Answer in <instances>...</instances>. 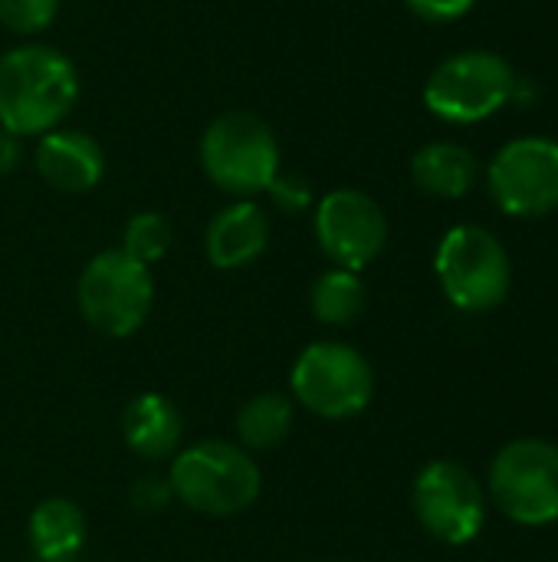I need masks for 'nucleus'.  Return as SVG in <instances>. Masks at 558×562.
Segmentation results:
<instances>
[{"label":"nucleus","instance_id":"f257e3e1","mask_svg":"<svg viewBox=\"0 0 558 562\" xmlns=\"http://www.w3.org/2000/svg\"><path fill=\"white\" fill-rule=\"evenodd\" d=\"M79 99L76 63L46 43H23L0 56V128L20 138L62 125Z\"/></svg>","mask_w":558,"mask_h":562},{"label":"nucleus","instance_id":"f03ea898","mask_svg":"<svg viewBox=\"0 0 558 562\" xmlns=\"http://www.w3.org/2000/svg\"><path fill=\"white\" fill-rule=\"evenodd\" d=\"M168 484L174 501L204 517H234L257 504L263 471L234 441H194L171 458Z\"/></svg>","mask_w":558,"mask_h":562},{"label":"nucleus","instance_id":"7ed1b4c3","mask_svg":"<svg viewBox=\"0 0 558 562\" xmlns=\"http://www.w3.org/2000/svg\"><path fill=\"white\" fill-rule=\"evenodd\" d=\"M201 168L234 198L266 194L280 175V142L253 112H224L201 135Z\"/></svg>","mask_w":558,"mask_h":562},{"label":"nucleus","instance_id":"20e7f679","mask_svg":"<svg viewBox=\"0 0 558 562\" xmlns=\"http://www.w3.org/2000/svg\"><path fill=\"white\" fill-rule=\"evenodd\" d=\"M293 402L326 422L362 415L375 398V369L349 342H309L289 372Z\"/></svg>","mask_w":558,"mask_h":562},{"label":"nucleus","instance_id":"39448f33","mask_svg":"<svg viewBox=\"0 0 558 562\" xmlns=\"http://www.w3.org/2000/svg\"><path fill=\"white\" fill-rule=\"evenodd\" d=\"M76 300L82 319L95 333L109 339L135 336L155 306L151 267L132 260L118 247H109L82 267L76 283Z\"/></svg>","mask_w":558,"mask_h":562},{"label":"nucleus","instance_id":"423d86ee","mask_svg":"<svg viewBox=\"0 0 558 562\" xmlns=\"http://www.w3.org/2000/svg\"><path fill=\"white\" fill-rule=\"evenodd\" d=\"M434 270L444 296L464 313L497 310L513 286L506 247L477 224H460L444 234L437 244Z\"/></svg>","mask_w":558,"mask_h":562},{"label":"nucleus","instance_id":"0eeeda50","mask_svg":"<svg viewBox=\"0 0 558 562\" xmlns=\"http://www.w3.org/2000/svg\"><path fill=\"white\" fill-rule=\"evenodd\" d=\"M513 66L490 49L447 56L424 82V105L454 125H470L497 115L516 95Z\"/></svg>","mask_w":558,"mask_h":562},{"label":"nucleus","instance_id":"6e6552de","mask_svg":"<svg viewBox=\"0 0 558 562\" xmlns=\"http://www.w3.org/2000/svg\"><path fill=\"white\" fill-rule=\"evenodd\" d=\"M490 497L516 524L558 520V448L539 438L510 441L490 468Z\"/></svg>","mask_w":558,"mask_h":562},{"label":"nucleus","instance_id":"1a4fd4ad","mask_svg":"<svg viewBox=\"0 0 558 562\" xmlns=\"http://www.w3.org/2000/svg\"><path fill=\"white\" fill-rule=\"evenodd\" d=\"M421 527L451 547H464L480 537L487 524V491L457 461H431L411 494Z\"/></svg>","mask_w":558,"mask_h":562},{"label":"nucleus","instance_id":"9d476101","mask_svg":"<svg viewBox=\"0 0 558 562\" xmlns=\"http://www.w3.org/2000/svg\"><path fill=\"white\" fill-rule=\"evenodd\" d=\"M487 184L500 211L513 217H543L558 207V142L526 135L506 142L490 168Z\"/></svg>","mask_w":558,"mask_h":562},{"label":"nucleus","instance_id":"9b49d317","mask_svg":"<svg viewBox=\"0 0 558 562\" xmlns=\"http://www.w3.org/2000/svg\"><path fill=\"white\" fill-rule=\"evenodd\" d=\"M316 240L322 254L342 270H365L388 244V217L378 201L355 188L329 191L316 207Z\"/></svg>","mask_w":558,"mask_h":562},{"label":"nucleus","instance_id":"f8f14e48","mask_svg":"<svg viewBox=\"0 0 558 562\" xmlns=\"http://www.w3.org/2000/svg\"><path fill=\"white\" fill-rule=\"evenodd\" d=\"M33 165L49 188L62 194H86L105 175V151L82 128H53L39 135Z\"/></svg>","mask_w":558,"mask_h":562},{"label":"nucleus","instance_id":"ddd939ff","mask_svg":"<svg viewBox=\"0 0 558 562\" xmlns=\"http://www.w3.org/2000/svg\"><path fill=\"white\" fill-rule=\"evenodd\" d=\"M270 247V217L253 198H237L220 207L204 231V254L217 270L257 263Z\"/></svg>","mask_w":558,"mask_h":562},{"label":"nucleus","instance_id":"4468645a","mask_svg":"<svg viewBox=\"0 0 558 562\" xmlns=\"http://www.w3.org/2000/svg\"><path fill=\"white\" fill-rule=\"evenodd\" d=\"M122 438L145 461H171L184 441V418L161 392H141L122 412Z\"/></svg>","mask_w":558,"mask_h":562},{"label":"nucleus","instance_id":"2eb2a0df","mask_svg":"<svg viewBox=\"0 0 558 562\" xmlns=\"http://www.w3.org/2000/svg\"><path fill=\"white\" fill-rule=\"evenodd\" d=\"M86 517L79 504L66 497H46L36 504L26 524L33 557L39 562H72L86 547Z\"/></svg>","mask_w":558,"mask_h":562},{"label":"nucleus","instance_id":"dca6fc26","mask_svg":"<svg viewBox=\"0 0 558 562\" xmlns=\"http://www.w3.org/2000/svg\"><path fill=\"white\" fill-rule=\"evenodd\" d=\"M414 184L431 198H464L477 181V158L457 142H431L411 158Z\"/></svg>","mask_w":558,"mask_h":562},{"label":"nucleus","instance_id":"f3484780","mask_svg":"<svg viewBox=\"0 0 558 562\" xmlns=\"http://www.w3.org/2000/svg\"><path fill=\"white\" fill-rule=\"evenodd\" d=\"M296 402L283 392H260L237 412V445L243 451H270L283 445L296 422Z\"/></svg>","mask_w":558,"mask_h":562},{"label":"nucleus","instance_id":"a211bd4d","mask_svg":"<svg viewBox=\"0 0 558 562\" xmlns=\"http://www.w3.org/2000/svg\"><path fill=\"white\" fill-rule=\"evenodd\" d=\"M365 306H368V290L355 270L332 267L322 277H316L309 290V310L322 326H349L365 313Z\"/></svg>","mask_w":558,"mask_h":562},{"label":"nucleus","instance_id":"6ab92c4d","mask_svg":"<svg viewBox=\"0 0 558 562\" xmlns=\"http://www.w3.org/2000/svg\"><path fill=\"white\" fill-rule=\"evenodd\" d=\"M171 247V224L164 214L158 211H138L125 221V231H122V247L132 260L151 267L158 263Z\"/></svg>","mask_w":558,"mask_h":562},{"label":"nucleus","instance_id":"aec40b11","mask_svg":"<svg viewBox=\"0 0 558 562\" xmlns=\"http://www.w3.org/2000/svg\"><path fill=\"white\" fill-rule=\"evenodd\" d=\"M59 13V0H0V23L20 36L43 33Z\"/></svg>","mask_w":558,"mask_h":562},{"label":"nucleus","instance_id":"412c9836","mask_svg":"<svg viewBox=\"0 0 558 562\" xmlns=\"http://www.w3.org/2000/svg\"><path fill=\"white\" fill-rule=\"evenodd\" d=\"M266 194L273 207H280L283 214H303L306 207H312V184L306 181V175L296 171H280L266 188Z\"/></svg>","mask_w":558,"mask_h":562},{"label":"nucleus","instance_id":"4be33fe9","mask_svg":"<svg viewBox=\"0 0 558 562\" xmlns=\"http://www.w3.org/2000/svg\"><path fill=\"white\" fill-rule=\"evenodd\" d=\"M132 507L141 514H161L174 504V491L168 484V474H145L132 484Z\"/></svg>","mask_w":558,"mask_h":562},{"label":"nucleus","instance_id":"5701e85b","mask_svg":"<svg viewBox=\"0 0 558 562\" xmlns=\"http://www.w3.org/2000/svg\"><path fill=\"white\" fill-rule=\"evenodd\" d=\"M405 3L414 16H421L428 23H451L464 13H470V7L477 0H405Z\"/></svg>","mask_w":558,"mask_h":562},{"label":"nucleus","instance_id":"b1692460","mask_svg":"<svg viewBox=\"0 0 558 562\" xmlns=\"http://www.w3.org/2000/svg\"><path fill=\"white\" fill-rule=\"evenodd\" d=\"M23 138L10 128H0V178L13 175L23 165Z\"/></svg>","mask_w":558,"mask_h":562},{"label":"nucleus","instance_id":"393cba45","mask_svg":"<svg viewBox=\"0 0 558 562\" xmlns=\"http://www.w3.org/2000/svg\"><path fill=\"white\" fill-rule=\"evenodd\" d=\"M556 524H558V520H556Z\"/></svg>","mask_w":558,"mask_h":562}]
</instances>
